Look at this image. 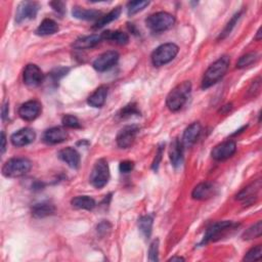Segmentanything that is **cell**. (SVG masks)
<instances>
[{
	"label": "cell",
	"mask_w": 262,
	"mask_h": 262,
	"mask_svg": "<svg viewBox=\"0 0 262 262\" xmlns=\"http://www.w3.org/2000/svg\"><path fill=\"white\" fill-rule=\"evenodd\" d=\"M229 66V58L224 56L218 59L215 63H213L204 74L202 80V88L207 89L214 85L215 83L222 79L228 69Z\"/></svg>",
	"instance_id": "cell-1"
},
{
	"label": "cell",
	"mask_w": 262,
	"mask_h": 262,
	"mask_svg": "<svg viewBox=\"0 0 262 262\" xmlns=\"http://www.w3.org/2000/svg\"><path fill=\"white\" fill-rule=\"evenodd\" d=\"M190 92H191V83L189 81H185L183 83L178 84L175 88H173L169 92L166 100V105L170 111L172 112L179 111L188 100Z\"/></svg>",
	"instance_id": "cell-2"
},
{
	"label": "cell",
	"mask_w": 262,
	"mask_h": 262,
	"mask_svg": "<svg viewBox=\"0 0 262 262\" xmlns=\"http://www.w3.org/2000/svg\"><path fill=\"white\" fill-rule=\"evenodd\" d=\"M32 168V163L26 158L9 159L2 167V174L5 177L17 178L26 175Z\"/></svg>",
	"instance_id": "cell-3"
},
{
	"label": "cell",
	"mask_w": 262,
	"mask_h": 262,
	"mask_svg": "<svg viewBox=\"0 0 262 262\" xmlns=\"http://www.w3.org/2000/svg\"><path fill=\"white\" fill-rule=\"evenodd\" d=\"M175 23V18L168 12L160 11L150 16L146 20L147 27L153 32H163L170 29Z\"/></svg>",
	"instance_id": "cell-4"
},
{
	"label": "cell",
	"mask_w": 262,
	"mask_h": 262,
	"mask_svg": "<svg viewBox=\"0 0 262 262\" xmlns=\"http://www.w3.org/2000/svg\"><path fill=\"white\" fill-rule=\"evenodd\" d=\"M178 53V46L174 43L160 45L151 54V63L156 67H161L170 63Z\"/></svg>",
	"instance_id": "cell-5"
},
{
	"label": "cell",
	"mask_w": 262,
	"mask_h": 262,
	"mask_svg": "<svg viewBox=\"0 0 262 262\" xmlns=\"http://www.w3.org/2000/svg\"><path fill=\"white\" fill-rule=\"evenodd\" d=\"M109 179H110V169L108 162L105 159H100L94 164L93 169L90 174L89 182L94 187L102 188L108 184Z\"/></svg>",
	"instance_id": "cell-6"
},
{
	"label": "cell",
	"mask_w": 262,
	"mask_h": 262,
	"mask_svg": "<svg viewBox=\"0 0 262 262\" xmlns=\"http://www.w3.org/2000/svg\"><path fill=\"white\" fill-rule=\"evenodd\" d=\"M233 226L234 225L231 222H228V220L213 224L210 227H208V229L206 230L204 239L201 244H207L208 242L219 239L225 232H226L228 229H231Z\"/></svg>",
	"instance_id": "cell-7"
},
{
	"label": "cell",
	"mask_w": 262,
	"mask_h": 262,
	"mask_svg": "<svg viewBox=\"0 0 262 262\" xmlns=\"http://www.w3.org/2000/svg\"><path fill=\"white\" fill-rule=\"evenodd\" d=\"M119 60V53L114 50L107 51L93 62V68L98 72H105L117 64Z\"/></svg>",
	"instance_id": "cell-8"
},
{
	"label": "cell",
	"mask_w": 262,
	"mask_h": 262,
	"mask_svg": "<svg viewBox=\"0 0 262 262\" xmlns=\"http://www.w3.org/2000/svg\"><path fill=\"white\" fill-rule=\"evenodd\" d=\"M39 10V4L34 1H24L22 2L17 9L16 21L18 24L23 23L27 20H32L37 16Z\"/></svg>",
	"instance_id": "cell-9"
},
{
	"label": "cell",
	"mask_w": 262,
	"mask_h": 262,
	"mask_svg": "<svg viewBox=\"0 0 262 262\" xmlns=\"http://www.w3.org/2000/svg\"><path fill=\"white\" fill-rule=\"evenodd\" d=\"M237 144L233 141H226L217 145L213 150L211 156L216 161H225L236 153Z\"/></svg>",
	"instance_id": "cell-10"
},
{
	"label": "cell",
	"mask_w": 262,
	"mask_h": 262,
	"mask_svg": "<svg viewBox=\"0 0 262 262\" xmlns=\"http://www.w3.org/2000/svg\"><path fill=\"white\" fill-rule=\"evenodd\" d=\"M140 128L135 125H128L123 127L117 135V145L121 149H127L134 143L136 135L139 133Z\"/></svg>",
	"instance_id": "cell-11"
},
{
	"label": "cell",
	"mask_w": 262,
	"mask_h": 262,
	"mask_svg": "<svg viewBox=\"0 0 262 262\" xmlns=\"http://www.w3.org/2000/svg\"><path fill=\"white\" fill-rule=\"evenodd\" d=\"M43 73L40 68L34 64H29L25 68L24 71V82L26 85L30 87H36L42 83Z\"/></svg>",
	"instance_id": "cell-12"
},
{
	"label": "cell",
	"mask_w": 262,
	"mask_h": 262,
	"mask_svg": "<svg viewBox=\"0 0 262 262\" xmlns=\"http://www.w3.org/2000/svg\"><path fill=\"white\" fill-rule=\"evenodd\" d=\"M41 104L37 101H29L23 104L19 109V115L25 121H33L41 113Z\"/></svg>",
	"instance_id": "cell-13"
},
{
	"label": "cell",
	"mask_w": 262,
	"mask_h": 262,
	"mask_svg": "<svg viewBox=\"0 0 262 262\" xmlns=\"http://www.w3.org/2000/svg\"><path fill=\"white\" fill-rule=\"evenodd\" d=\"M36 139V133L31 128H23L16 133H13L10 137L11 144L15 147H24L32 144Z\"/></svg>",
	"instance_id": "cell-14"
},
{
	"label": "cell",
	"mask_w": 262,
	"mask_h": 262,
	"mask_svg": "<svg viewBox=\"0 0 262 262\" xmlns=\"http://www.w3.org/2000/svg\"><path fill=\"white\" fill-rule=\"evenodd\" d=\"M216 189L217 188L213 183H201L192 190L191 197L195 200H207L215 195Z\"/></svg>",
	"instance_id": "cell-15"
},
{
	"label": "cell",
	"mask_w": 262,
	"mask_h": 262,
	"mask_svg": "<svg viewBox=\"0 0 262 262\" xmlns=\"http://www.w3.org/2000/svg\"><path fill=\"white\" fill-rule=\"evenodd\" d=\"M59 158L65 162L69 167L77 169L80 166V154L73 148H66L59 151Z\"/></svg>",
	"instance_id": "cell-16"
},
{
	"label": "cell",
	"mask_w": 262,
	"mask_h": 262,
	"mask_svg": "<svg viewBox=\"0 0 262 262\" xmlns=\"http://www.w3.org/2000/svg\"><path fill=\"white\" fill-rule=\"evenodd\" d=\"M68 139V132L62 127H52L43 134V141L48 145H57Z\"/></svg>",
	"instance_id": "cell-17"
},
{
	"label": "cell",
	"mask_w": 262,
	"mask_h": 262,
	"mask_svg": "<svg viewBox=\"0 0 262 262\" xmlns=\"http://www.w3.org/2000/svg\"><path fill=\"white\" fill-rule=\"evenodd\" d=\"M200 134H201V124L198 122L190 124V125L185 130L183 137V145L187 148L191 147L197 142Z\"/></svg>",
	"instance_id": "cell-18"
},
{
	"label": "cell",
	"mask_w": 262,
	"mask_h": 262,
	"mask_svg": "<svg viewBox=\"0 0 262 262\" xmlns=\"http://www.w3.org/2000/svg\"><path fill=\"white\" fill-rule=\"evenodd\" d=\"M261 188V182L256 181L253 184H251L250 186H248L247 187H245L243 190H241L239 192V195L237 196V200L243 201V202H253L254 198H257L258 196V192Z\"/></svg>",
	"instance_id": "cell-19"
},
{
	"label": "cell",
	"mask_w": 262,
	"mask_h": 262,
	"mask_svg": "<svg viewBox=\"0 0 262 262\" xmlns=\"http://www.w3.org/2000/svg\"><path fill=\"white\" fill-rule=\"evenodd\" d=\"M169 157L174 167H181L184 162V149L183 144L175 139L170 146Z\"/></svg>",
	"instance_id": "cell-20"
},
{
	"label": "cell",
	"mask_w": 262,
	"mask_h": 262,
	"mask_svg": "<svg viewBox=\"0 0 262 262\" xmlns=\"http://www.w3.org/2000/svg\"><path fill=\"white\" fill-rule=\"evenodd\" d=\"M103 40L102 34H93L90 36H85L77 39L73 43V46L77 49H88L98 45Z\"/></svg>",
	"instance_id": "cell-21"
},
{
	"label": "cell",
	"mask_w": 262,
	"mask_h": 262,
	"mask_svg": "<svg viewBox=\"0 0 262 262\" xmlns=\"http://www.w3.org/2000/svg\"><path fill=\"white\" fill-rule=\"evenodd\" d=\"M56 212V207L49 202H42L36 204L32 208V215L35 218H44Z\"/></svg>",
	"instance_id": "cell-22"
},
{
	"label": "cell",
	"mask_w": 262,
	"mask_h": 262,
	"mask_svg": "<svg viewBox=\"0 0 262 262\" xmlns=\"http://www.w3.org/2000/svg\"><path fill=\"white\" fill-rule=\"evenodd\" d=\"M108 95V88L106 86H100L88 98V105L93 108H102L105 103Z\"/></svg>",
	"instance_id": "cell-23"
},
{
	"label": "cell",
	"mask_w": 262,
	"mask_h": 262,
	"mask_svg": "<svg viewBox=\"0 0 262 262\" xmlns=\"http://www.w3.org/2000/svg\"><path fill=\"white\" fill-rule=\"evenodd\" d=\"M72 15L74 18L79 19V20H84V21H91L95 19H100L102 12L95 9H86L82 8L79 6L73 7Z\"/></svg>",
	"instance_id": "cell-24"
},
{
	"label": "cell",
	"mask_w": 262,
	"mask_h": 262,
	"mask_svg": "<svg viewBox=\"0 0 262 262\" xmlns=\"http://www.w3.org/2000/svg\"><path fill=\"white\" fill-rule=\"evenodd\" d=\"M102 36H103V40L113 41V42L119 45L127 44L129 41V37L127 33L122 32V31H105L102 33Z\"/></svg>",
	"instance_id": "cell-25"
},
{
	"label": "cell",
	"mask_w": 262,
	"mask_h": 262,
	"mask_svg": "<svg viewBox=\"0 0 262 262\" xmlns=\"http://www.w3.org/2000/svg\"><path fill=\"white\" fill-rule=\"evenodd\" d=\"M59 31L58 24L51 19H45L39 25L36 30V34L39 36H48Z\"/></svg>",
	"instance_id": "cell-26"
},
{
	"label": "cell",
	"mask_w": 262,
	"mask_h": 262,
	"mask_svg": "<svg viewBox=\"0 0 262 262\" xmlns=\"http://www.w3.org/2000/svg\"><path fill=\"white\" fill-rule=\"evenodd\" d=\"M121 15V7H116L114 8L112 11H110L109 13H107V15L101 17L98 21H96V23L94 24L93 26V29L94 30H99V29H102L104 28V27L110 23H112L113 21L117 20Z\"/></svg>",
	"instance_id": "cell-27"
},
{
	"label": "cell",
	"mask_w": 262,
	"mask_h": 262,
	"mask_svg": "<svg viewBox=\"0 0 262 262\" xmlns=\"http://www.w3.org/2000/svg\"><path fill=\"white\" fill-rule=\"evenodd\" d=\"M72 206L77 209L92 210L95 207V201L88 196H79L71 201Z\"/></svg>",
	"instance_id": "cell-28"
},
{
	"label": "cell",
	"mask_w": 262,
	"mask_h": 262,
	"mask_svg": "<svg viewBox=\"0 0 262 262\" xmlns=\"http://www.w3.org/2000/svg\"><path fill=\"white\" fill-rule=\"evenodd\" d=\"M153 217L150 215H144L139 219V228L144 236L149 239L153 229Z\"/></svg>",
	"instance_id": "cell-29"
},
{
	"label": "cell",
	"mask_w": 262,
	"mask_h": 262,
	"mask_svg": "<svg viewBox=\"0 0 262 262\" xmlns=\"http://www.w3.org/2000/svg\"><path fill=\"white\" fill-rule=\"evenodd\" d=\"M262 232V224L259 220L254 225H252L249 229H247L245 233L243 234L244 240H253L256 238H259Z\"/></svg>",
	"instance_id": "cell-30"
},
{
	"label": "cell",
	"mask_w": 262,
	"mask_h": 262,
	"mask_svg": "<svg viewBox=\"0 0 262 262\" xmlns=\"http://www.w3.org/2000/svg\"><path fill=\"white\" fill-rule=\"evenodd\" d=\"M149 4H150L149 1H140V0H137V1H131V2H129L127 4L128 15L129 16L135 15V13L140 12L143 9H145Z\"/></svg>",
	"instance_id": "cell-31"
},
{
	"label": "cell",
	"mask_w": 262,
	"mask_h": 262,
	"mask_svg": "<svg viewBox=\"0 0 262 262\" xmlns=\"http://www.w3.org/2000/svg\"><path fill=\"white\" fill-rule=\"evenodd\" d=\"M241 16H242V11H239L238 13H236V15H234L232 17V19L228 22V24L226 25V27L224 29V31L222 32V34H220L219 39H225L226 36H228L230 34V32L232 31V29L234 28V27H236V24L240 20Z\"/></svg>",
	"instance_id": "cell-32"
},
{
	"label": "cell",
	"mask_w": 262,
	"mask_h": 262,
	"mask_svg": "<svg viewBox=\"0 0 262 262\" xmlns=\"http://www.w3.org/2000/svg\"><path fill=\"white\" fill-rule=\"evenodd\" d=\"M258 60V56L257 53H248L246 54V56L242 57L239 62L237 63V68L239 69H243V68H246V67H249L251 66L252 64H254L256 61Z\"/></svg>",
	"instance_id": "cell-33"
},
{
	"label": "cell",
	"mask_w": 262,
	"mask_h": 262,
	"mask_svg": "<svg viewBox=\"0 0 262 262\" xmlns=\"http://www.w3.org/2000/svg\"><path fill=\"white\" fill-rule=\"evenodd\" d=\"M133 115H140V111L137 110V107L135 104H129L126 107H124L121 112L119 113V117L121 119H126L129 117H132Z\"/></svg>",
	"instance_id": "cell-34"
},
{
	"label": "cell",
	"mask_w": 262,
	"mask_h": 262,
	"mask_svg": "<svg viewBox=\"0 0 262 262\" xmlns=\"http://www.w3.org/2000/svg\"><path fill=\"white\" fill-rule=\"evenodd\" d=\"M261 256H262V246L257 245L246 254V256L244 257V260L245 261H257L261 259Z\"/></svg>",
	"instance_id": "cell-35"
},
{
	"label": "cell",
	"mask_w": 262,
	"mask_h": 262,
	"mask_svg": "<svg viewBox=\"0 0 262 262\" xmlns=\"http://www.w3.org/2000/svg\"><path fill=\"white\" fill-rule=\"evenodd\" d=\"M62 122L64 124V126L69 127V128H80L81 127L80 121L78 120L77 117L73 115H65L62 119Z\"/></svg>",
	"instance_id": "cell-36"
},
{
	"label": "cell",
	"mask_w": 262,
	"mask_h": 262,
	"mask_svg": "<svg viewBox=\"0 0 262 262\" xmlns=\"http://www.w3.org/2000/svg\"><path fill=\"white\" fill-rule=\"evenodd\" d=\"M159 240H155L150 246L149 250V260L150 261H158L159 257Z\"/></svg>",
	"instance_id": "cell-37"
},
{
	"label": "cell",
	"mask_w": 262,
	"mask_h": 262,
	"mask_svg": "<svg viewBox=\"0 0 262 262\" xmlns=\"http://www.w3.org/2000/svg\"><path fill=\"white\" fill-rule=\"evenodd\" d=\"M133 168H134V163L132 161H129V160L121 162L120 166H119L120 172H122V173H129L133 170Z\"/></svg>",
	"instance_id": "cell-38"
},
{
	"label": "cell",
	"mask_w": 262,
	"mask_h": 262,
	"mask_svg": "<svg viewBox=\"0 0 262 262\" xmlns=\"http://www.w3.org/2000/svg\"><path fill=\"white\" fill-rule=\"evenodd\" d=\"M162 153H163V147H159L158 151H157V154H156V157H155V160L153 162V169L155 171H157L158 168H159V164H160V161L162 159Z\"/></svg>",
	"instance_id": "cell-39"
},
{
	"label": "cell",
	"mask_w": 262,
	"mask_h": 262,
	"mask_svg": "<svg viewBox=\"0 0 262 262\" xmlns=\"http://www.w3.org/2000/svg\"><path fill=\"white\" fill-rule=\"evenodd\" d=\"M50 5L52 6L54 10L61 13V15H63V13L65 12V3L62 1H53L50 3Z\"/></svg>",
	"instance_id": "cell-40"
},
{
	"label": "cell",
	"mask_w": 262,
	"mask_h": 262,
	"mask_svg": "<svg viewBox=\"0 0 262 262\" xmlns=\"http://www.w3.org/2000/svg\"><path fill=\"white\" fill-rule=\"evenodd\" d=\"M5 148H6V139H5L4 132H2L1 133V154H3L5 151Z\"/></svg>",
	"instance_id": "cell-41"
},
{
	"label": "cell",
	"mask_w": 262,
	"mask_h": 262,
	"mask_svg": "<svg viewBox=\"0 0 262 262\" xmlns=\"http://www.w3.org/2000/svg\"><path fill=\"white\" fill-rule=\"evenodd\" d=\"M7 115H8V104H5L2 107V119L4 120Z\"/></svg>",
	"instance_id": "cell-42"
},
{
	"label": "cell",
	"mask_w": 262,
	"mask_h": 262,
	"mask_svg": "<svg viewBox=\"0 0 262 262\" xmlns=\"http://www.w3.org/2000/svg\"><path fill=\"white\" fill-rule=\"evenodd\" d=\"M184 261L185 259L184 258H182V257H172V258H170L169 259V261Z\"/></svg>",
	"instance_id": "cell-43"
},
{
	"label": "cell",
	"mask_w": 262,
	"mask_h": 262,
	"mask_svg": "<svg viewBox=\"0 0 262 262\" xmlns=\"http://www.w3.org/2000/svg\"><path fill=\"white\" fill-rule=\"evenodd\" d=\"M260 35H261V29L258 30V32H257V36L255 37V39H256V40H260Z\"/></svg>",
	"instance_id": "cell-44"
}]
</instances>
